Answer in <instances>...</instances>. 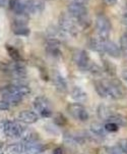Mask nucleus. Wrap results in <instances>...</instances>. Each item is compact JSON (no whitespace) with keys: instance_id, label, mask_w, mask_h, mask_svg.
I'll use <instances>...</instances> for the list:
<instances>
[{"instance_id":"1","label":"nucleus","mask_w":127,"mask_h":154,"mask_svg":"<svg viewBox=\"0 0 127 154\" xmlns=\"http://www.w3.org/2000/svg\"><path fill=\"white\" fill-rule=\"evenodd\" d=\"M31 90L22 83H15L5 87L2 91V100L9 106H16L22 101L25 96L30 94Z\"/></svg>"},{"instance_id":"2","label":"nucleus","mask_w":127,"mask_h":154,"mask_svg":"<svg viewBox=\"0 0 127 154\" xmlns=\"http://www.w3.org/2000/svg\"><path fill=\"white\" fill-rule=\"evenodd\" d=\"M95 88L97 93L103 98L110 99H120L122 98V91L118 86L111 82H105V81H97L95 83Z\"/></svg>"},{"instance_id":"3","label":"nucleus","mask_w":127,"mask_h":154,"mask_svg":"<svg viewBox=\"0 0 127 154\" xmlns=\"http://www.w3.org/2000/svg\"><path fill=\"white\" fill-rule=\"evenodd\" d=\"M0 130L4 135L10 138L22 137L25 132V127L14 121H2L0 122Z\"/></svg>"},{"instance_id":"4","label":"nucleus","mask_w":127,"mask_h":154,"mask_svg":"<svg viewBox=\"0 0 127 154\" xmlns=\"http://www.w3.org/2000/svg\"><path fill=\"white\" fill-rule=\"evenodd\" d=\"M96 30L98 38L101 40H108L111 32V22L106 15L99 14L96 19Z\"/></svg>"},{"instance_id":"5","label":"nucleus","mask_w":127,"mask_h":154,"mask_svg":"<svg viewBox=\"0 0 127 154\" xmlns=\"http://www.w3.org/2000/svg\"><path fill=\"white\" fill-rule=\"evenodd\" d=\"M33 104L37 113L40 114L42 117H50L53 114V109H52L50 101L44 96L36 97Z\"/></svg>"},{"instance_id":"6","label":"nucleus","mask_w":127,"mask_h":154,"mask_svg":"<svg viewBox=\"0 0 127 154\" xmlns=\"http://www.w3.org/2000/svg\"><path fill=\"white\" fill-rule=\"evenodd\" d=\"M22 143L25 145V152L27 154H41L44 150L43 145L39 142L37 138H35L34 134L25 136Z\"/></svg>"},{"instance_id":"7","label":"nucleus","mask_w":127,"mask_h":154,"mask_svg":"<svg viewBox=\"0 0 127 154\" xmlns=\"http://www.w3.org/2000/svg\"><path fill=\"white\" fill-rule=\"evenodd\" d=\"M67 111L73 119L79 122H85L89 119V112L80 103H71L67 106Z\"/></svg>"},{"instance_id":"8","label":"nucleus","mask_w":127,"mask_h":154,"mask_svg":"<svg viewBox=\"0 0 127 154\" xmlns=\"http://www.w3.org/2000/svg\"><path fill=\"white\" fill-rule=\"evenodd\" d=\"M59 23H60L61 31L63 33L69 34V35H75V33L77 32L76 20L70 14H62L61 17L59 19Z\"/></svg>"},{"instance_id":"9","label":"nucleus","mask_w":127,"mask_h":154,"mask_svg":"<svg viewBox=\"0 0 127 154\" xmlns=\"http://www.w3.org/2000/svg\"><path fill=\"white\" fill-rule=\"evenodd\" d=\"M11 30L15 35L19 36H28L30 34L25 15H17V17L11 23Z\"/></svg>"},{"instance_id":"10","label":"nucleus","mask_w":127,"mask_h":154,"mask_svg":"<svg viewBox=\"0 0 127 154\" xmlns=\"http://www.w3.org/2000/svg\"><path fill=\"white\" fill-rule=\"evenodd\" d=\"M67 10H68V14L73 19H75V20H78L87 15V10L84 4L77 3V2H71L70 4H68Z\"/></svg>"},{"instance_id":"11","label":"nucleus","mask_w":127,"mask_h":154,"mask_svg":"<svg viewBox=\"0 0 127 154\" xmlns=\"http://www.w3.org/2000/svg\"><path fill=\"white\" fill-rule=\"evenodd\" d=\"M73 61L79 69H89L90 66V57L84 50H75L73 53Z\"/></svg>"},{"instance_id":"12","label":"nucleus","mask_w":127,"mask_h":154,"mask_svg":"<svg viewBox=\"0 0 127 154\" xmlns=\"http://www.w3.org/2000/svg\"><path fill=\"white\" fill-rule=\"evenodd\" d=\"M7 72H9L10 75H12V77L17 81L24 79L25 77V75H27L25 67L19 61H14L13 63L8 64V66H7Z\"/></svg>"},{"instance_id":"13","label":"nucleus","mask_w":127,"mask_h":154,"mask_svg":"<svg viewBox=\"0 0 127 154\" xmlns=\"http://www.w3.org/2000/svg\"><path fill=\"white\" fill-rule=\"evenodd\" d=\"M25 9L27 14H40L45 9V4L42 0H27Z\"/></svg>"},{"instance_id":"14","label":"nucleus","mask_w":127,"mask_h":154,"mask_svg":"<svg viewBox=\"0 0 127 154\" xmlns=\"http://www.w3.org/2000/svg\"><path fill=\"white\" fill-rule=\"evenodd\" d=\"M103 52L107 53L108 55H110L111 57H114V58H119L121 56V50L120 48L116 45L115 43L108 40H103V46H102Z\"/></svg>"},{"instance_id":"15","label":"nucleus","mask_w":127,"mask_h":154,"mask_svg":"<svg viewBox=\"0 0 127 154\" xmlns=\"http://www.w3.org/2000/svg\"><path fill=\"white\" fill-rule=\"evenodd\" d=\"M19 119L24 124H35L39 121V116L35 111L32 110H22L19 113Z\"/></svg>"},{"instance_id":"16","label":"nucleus","mask_w":127,"mask_h":154,"mask_svg":"<svg viewBox=\"0 0 127 154\" xmlns=\"http://www.w3.org/2000/svg\"><path fill=\"white\" fill-rule=\"evenodd\" d=\"M25 1L27 0H10L9 2L10 9L16 15H27Z\"/></svg>"},{"instance_id":"17","label":"nucleus","mask_w":127,"mask_h":154,"mask_svg":"<svg viewBox=\"0 0 127 154\" xmlns=\"http://www.w3.org/2000/svg\"><path fill=\"white\" fill-rule=\"evenodd\" d=\"M52 80H53V84L56 87L57 90L61 91V92H65L67 89V84L66 81L62 75L59 74V72H55L52 77Z\"/></svg>"},{"instance_id":"18","label":"nucleus","mask_w":127,"mask_h":154,"mask_svg":"<svg viewBox=\"0 0 127 154\" xmlns=\"http://www.w3.org/2000/svg\"><path fill=\"white\" fill-rule=\"evenodd\" d=\"M71 97L73 100H75L77 103H80V102H84V101H87V95L81 88L74 87L71 90Z\"/></svg>"},{"instance_id":"19","label":"nucleus","mask_w":127,"mask_h":154,"mask_svg":"<svg viewBox=\"0 0 127 154\" xmlns=\"http://www.w3.org/2000/svg\"><path fill=\"white\" fill-rule=\"evenodd\" d=\"M25 152V145L22 142L9 144L5 149L6 154H22Z\"/></svg>"},{"instance_id":"20","label":"nucleus","mask_w":127,"mask_h":154,"mask_svg":"<svg viewBox=\"0 0 127 154\" xmlns=\"http://www.w3.org/2000/svg\"><path fill=\"white\" fill-rule=\"evenodd\" d=\"M47 52L52 57H59L61 55V51L59 48V44L55 40H51L47 45Z\"/></svg>"},{"instance_id":"21","label":"nucleus","mask_w":127,"mask_h":154,"mask_svg":"<svg viewBox=\"0 0 127 154\" xmlns=\"http://www.w3.org/2000/svg\"><path fill=\"white\" fill-rule=\"evenodd\" d=\"M90 131H92L96 136H99V137H104L106 135V130L103 126H101L100 124H94L90 127Z\"/></svg>"},{"instance_id":"22","label":"nucleus","mask_w":127,"mask_h":154,"mask_svg":"<svg viewBox=\"0 0 127 154\" xmlns=\"http://www.w3.org/2000/svg\"><path fill=\"white\" fill-rule=\"evenodd\" d=\"M6 50H7V52H8L9 56L11 57V58L13 59L14 61H19L20 59H22V57H20L19 52L17 51L16 49L14 48V47L7 45V46H6Z\"/></svg>"},{"instance_id":"23","label":"nucleus","mask_w":127,"mask_h":154,"mask_svg":"<svg viewBox=\"0 0 127 154\" xmlns=\"http://www.w3.org/2000/svg\"><path fill=\"white\" fill-rule=\"evenodd\" d=\"M120 50L121 53L127 56V34H123L120 39Z\"/></svg>"},{"instance_id":"24","label":"nucleus","mask_w":127,"mask_h":154,"mask_svg":"<svg viewBox=\"0 0 127 154\" xmlns=\"http://www.w3.org/2000/svg\"><path fill=\"white\" fill-rule=\"evenodd\" d=\"M104 128H105V130L107 132L113 133V132H117L118 131L119 126H118V125H116V124H114V122H107V124H106V126Z\"/></svg>"},{"instance_id":"25","label":"nucleus","mask_w":127,"mask_h":154,"mask_svg":"<svg viewBox=\"0 0 127 154\" xmlns=\"http://www.w3.org/2000/svg\"><path fill=\"white\" fill-rule=\"evenodd\" d=\"M108 153L109 154H126L124 151L119 147L118 145H115V146H112L108 149Z\"/></svg>"},{"instance_id":"26","label":"nucleus","mask_w":127,"mask_h":154,"mask_svg":"<svg viewBox=\"0 0 127 154\" xmlns=\"http://www.w3.org/2000/svg\"><path fill=\"white\" fill-rule=\"evenodd\" d=\"M119 147L127 154V139H121L117 144Z\"/></svg>"},{"instance_id":"27","label":"nucleus","mask_w":127,"mask_h":154,"mask_svg":"<svg viewBox=\"0 0 127 154\" xmlns=\"http://www.w3.org/2000/svg\"><path fill=\"white\" fill-rule=\"evenodd\" d=\"M9 107L10 106L5 102V101H3V100L0 101V110H7Z\"/></svg>"},{"instance_id":"28","label":"nucleus","mask_w":127,"mask_h":154,"mask_svg":"<svg viewBox=\"0 0 127 154\" xmlns=\"http://www.w3.org/2000/svg\"><path fill=\"white\" fill-rule=\"evenodd\" d=\"M103 1L106 5H109V6H112V5L117 3V0H103Z\"/></svg>"},{"instance_id":"29","label":"nucleus","mask_w":127,"mask_h":154,"mask_svg":"<svg viewBox=\"0 0 127 154\" xmlns=\"http://www.w3.org/2000/svg\"><path fill=\"white\" fill-rule=\"evenodd\" d=\"M53 154H64V152H63V150H62V148L57 147L53 150Z\"/></svg>"},{"instance_id":"30","label":"nucleus","mask_w":127,"mask_h":154,"mask_svg":"<svg viewBox=\"0 0 127 154\" xmlns=\"http://www.w3.org/2000/svg\"><path fill=\"white\" fill-rule=\"evenodd\" d=\"M123 23H124V26H125L126 29H127V10L124 12V14H123Z\"/></svg>"},{"instance_id":"31","label":"nucleus","mask_w":127,"mask_h":154,"mask_svg":"<svg viewBox=\"0 0 127 154\" xmlns=\"http://www.w3.org/2000/svg\"><path fill=\"white\" fill-rule=\"evenodd\" d=\"M89 0H73V2H77V3H81V4H85Z\"/></svg>"},{"instance_id":"32","label":"nucleus","mask_w":127,"mask_h":154,"mask_svg":"<svg viewBox=\"0 0 127 154\" xmlns=\"http://www.w3.org/2000/svg\"><path fill=\"white\" fill-rule=\"evenodd\" d=\"M7 3V0H0V7H4Z\"/></svg>"},{"instance_id":"33","label":"nucleus","mask_w":127,"mask_h":154,"mask_svg":"<svg viewBox=\"0 0 127 154\" xmlns=\"http://www.w3.org/2000/svg\"><path fill=\"white\" fill-rule=\"evenodd\" d=\"M122 78H123V80L125 81V82L127 83V70H124V72H123V74H122Z\"/></svg>"}]
</instances>
